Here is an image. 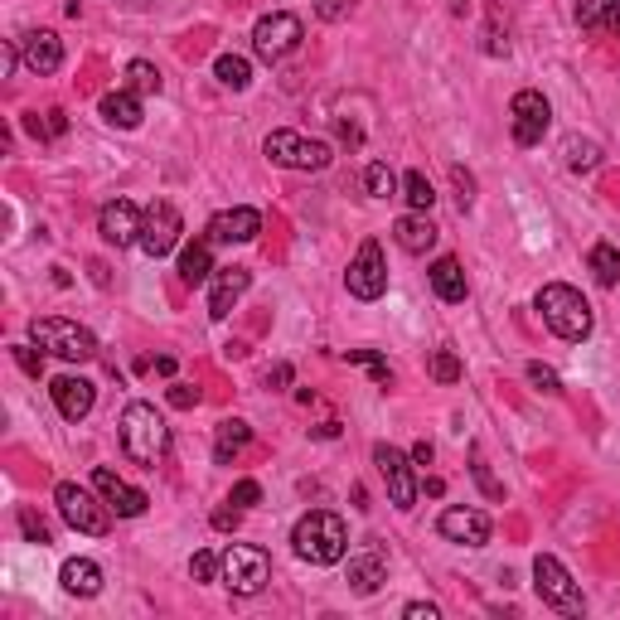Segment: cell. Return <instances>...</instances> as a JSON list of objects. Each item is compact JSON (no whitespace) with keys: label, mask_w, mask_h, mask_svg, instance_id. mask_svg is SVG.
Returning <instances> with one entry per match:
<instances>
[{"label":"cell","mask_w":620,"mask_h":620,"mask_svg":"<svg viewBox=\"0 0 620 620\" xmlns=\"http://www.w3.org/2000/svg\"><path fill=\"white\" fill-rule=\"evenodd\" d=\"M126 88L131 93H160V68L151 59H131L126 63Z\"/></svg>","instance_id":"cell-32"},{"label":"cell","mask_w":620,"mask_h":620,"mask_svg":"<svg viewBox=\"0 0 620 620\" xmlns=\"http://www.w3.org/2000/svg\"><path fill=\"white\" fill-rule=\"evenodd\" d=\"M286 383H291V364H277L267 373V388H286Z\"/></svg>","instance_id":"cell-50"},{"label":"cell","mask_w":620,"mask_h":620,"mask_svg":"<svg viewBox=\"0 0 620 620\" xmlns=\"http://www.w3.org/2000/svg\"><path fill=\"white\" fill-rule=\"evenodd\" d=\"M180 233H185V223H180V209L175 204H165V199H155L151 209L141 214V243L136 248L146 252V257H170L175 243H180Z\"/></svg>","instance_id":"cell-12"},{"label":"cell","mask_w":620,"mask_h":620,"mask_svg":"<svg viewBox=\"0 0 620 620\" xmlns=\"http://www.w3.org/2000/svg\"><path fill=\"white\" fill-rule=\"evenodd\" d=\"M30 340L39 344V349H49V354L68 359V364H88V359H97L93 330H83L78 320H63V315H44V320H34Z\"/></svg>","instance_id":"cell-4"},{"label":"cell","mask_w":620,"mask_h":620,"mask_svg":"<svg viewBox=\"0 0 620 620\" xmlns=\"http://www.w3.org/2000/svg\"><path fill=\"white\" fill-rule=\"evenodd\" d=\"M451 5H456V15H465V5H470V0H451Z\"/></svg>","instance_id":"cell-55"},{"label":"cell","mask_w":620,"mask_h":620,"mask_svg":"<svg viewBox=\"0 0 620 620\" xmlns=\"http://www.w3.org/2000/svg\"><path fill=\"white\" fill-rule=\"evenodd\" d=\"M209 277H214V243L204 238V243H194V248L180 252V281H185V286H204Z\"/></svg>","instance_id":"cell-27"},{"label":"cell","mask_w":620,"mask_h":620,"mask_svg":"<svg viewBox=\"0 0 620 620\" xmlns=\"http://www.w3.org/2000/svg\"><path fill=\"white\" fill-rule=\"evenodd\" d=\"M10 354H15V364H20V369L30 373V378H39V373H44V354H34L30 344H15Z\"/></svg>","instance_id":"cell-43"},{"label":"cell","mask_w":620,"mask_h":620,"mask_svg":"<svg viewBox=\"0 0 620 620\" xmlns=\"http://www.w3.org/2000/svg\"><path fill=\"white\" fill-rule=\"evenodd\" d=\"M403 199H407V204H412V209H417V214H427V209H432V204H436V189H432V180H427L422 170H407V175H403Z\"/></svg>","instance_id":"cell-31"},{"label":"cell","mask_w":620,"mask_h":620,"mask_svg":"<svg viewBox=\"0 0 620 620\" xmlns=\"http://www.w3.org/2000/svg\"><path fill=\"white\" fill-rule=\"evenodd\" d=\"M54 504H59L63 524L78 528V533H88V538H102L107 528H112V509H107V499L97 504L83 485H73V480H59L54 485Z\"/></svg>","instance_id":"cell-6"},{"label":"cell","mask_w":620,"mask_h":620,"mask_svg":"<svg viewBox=\"0 0 620 620\" xmlns=\"http://www.w3.org/2000/svg\"><path fill=\"white\" fill-rule=\"evenodd\" d=\"M301 20L296 15H286V10H277V15H262L257 25H252V49H257V59L267 63H281L286 54H296L301 49Z\"/></svg>","instance_id":"cell-10"},{"label":"cell","mask_w":620,"mask_h":620,"mask_svg":"<svg viewBox=\"0 0 620 620\" xmlns=\"http://www.w3.org/2000/svg\"><path fill=\"white\" fill-rule=\"evenodd\" d=\"M155 373H160V378H170V373H175V359H170V354H160V359H155Z\"/></svg>","instance_id":"cell-53"},{"label":"cell","mask_w":620,"mask_h":620,"mask_svg":"<svg viewBox=\"0 0 620 620\" xmlns=\"http://www.w3.org/2000/svg\"><path fill=\"white\" fill-rule=\"evenodd\" d=\"M364 189H369L373 199H393V194H398V175H393L383 160H373L369 170H364Z\"/></svg>","instance_id":"cell-33"},{"label":"cell","mask_w":620,"mask_h":620,"mask_svg":"<svg viewBox=\"0 0 620 620\" xmlns=\"http://www.w3.org/2000/svg\"><path fill=\"white\" fill-rule=\"evenodd\" d=\"M412 465H432V441H417L412 446Z\"/></svg>","instance_id":"cell-52"},{"label":"cell","mask_w":620,"mask_h":620,"mask_svg":"<svg viewBox=\"0 0 620 620\" xmlns=\"http://www.w3.org/2000/svg\"><path fill=\"white\" fill-rule=\"evenodd\" d=\"M349 10H354V0H315V15L330 20V25H335V20H349Z\"/></svg>","instance_id":"cell-42"},{"label":"cell","mask_w":620,"mask_h":620,"mask_svg":"<svg viewBox=\"0 0 620 620\" xmlns=\"http://www.w3.org/2000/svg\"><path fill=\"white\" fill-rule=\"evenodd\" d=\"M262 151H267L272 165H286V170H325L335 160L325 141H306L301 131H272L262 141Z\"/></svg>","instance_id":"cell-8"},{"label":"cell","mask_w":620,"mask_h":620,"mask_svg":"<svg viewBox=\"0 0 620 620\" xmlns=\"http://www.w3.org/2000/svg\"><path fill=\"white\" fill-rule=\"evenodd\" d=\"M141 214H146V209H136L131 199H112V204H102V214H97V233H102V243H112V248H131V243H141Z\"/></svg>","instance_id":"cell-14"},{"label":"cell","mask_w":620,"mask_h":620,"mask_svg":"<svg viewBox=\"0 0 620 620\" xmlns=\"http://www.w3.org/2000/svg\"><path fill=\"white\" fill-rule=\"evenodd\" d=\"M533 591L543 596V606H553L562 616H582V611H587L582 587L572 582V572H567L553 553H538V558H533Z\"/></svg>","instance_id":"cell-5"},{"label":"cell","mask_w":620,"mask_h":620,"mask_svg":"<svg viewBox=\"0 0 620 620\" xmlns=\"http://www.w3.org/2000/svg\"><path fill=\"white\" fill-rule=\"evenodd\" d=\"M20 533H25V538H30V543H39V548H44V543H49V524H44V519H39V514H34L30 504H25V509H20Z\"/></svg>","instance_id":"cell-38"},{"label":"cell","mask_w":620,"mask_h":620,"mask_svg":"<svg viewBox=\"0 0 620 620\" xmlns=\"http://www.w3.org/2000/svg\"><path fill=\"white\" fill-rule=\"evenodd\" d=\"M373 465H378V475H383V485H388L393 509L412 514V509H417V475H412V456H403V451L388 446V441H378V446H373Z\"/></svg>","instance_id":"cell-9"},{"label":"cell","mask_w":620,"mask_h":620,"mask_svg":"<svg viewBox=\"0 0 620 620\" xmlns=\"http://www.w3.org/2000/svg\"><path fill=\"white\" fill-rule=\"evenodd\" d=\"M122 451L136 465H146V470H155V465L170 456V427H165V417H160L151 403H126V412H122Z\"/></svg>","instance_id":"cell-3"},{"label":"cell","mask_w":620,"mask_h":620,"mask_svg":"<svg viewBox=\"0 0 620 620\" xmlns=\"http://www.w3.org/2000/svg\"><path fill=\"white\" fill-rule=\"evenodd\" d=\"M601 30L620 34V0H611V5H606V20H601Z\"/></svg>","instance_id":"cell-51"},{"label":"cell","mask_w":620,"mask_h":620,"mask_svg":"<svg viewBox=\"0 0 620 620\" xmlns=\"http://www.w3.org/2000/svg\"><path fill=\"white\" fill-rule=\"evenodd\" d=\"M248 441H252V427L243 422V417H228V422H218V427H214V461L218 465H233V456H238Z\"/></svg>","instance_id":"cell-26"},{"label":"cell","mask_w":620,"mask_h":620,"mask_svg":"<svg viewBox=\"0 0 620 620\" xmlns=\"http://www.w3.org/2000/svg\"><path fill=\"white\" fill-rule=\"evenodd\" d=\"M59 582L68 596H97L102 591V567L93 558H68L59 572Z\"/></svg>","instance_id":"cell-24"},{"label":"cell","mask_w":620,"mask_h":620,"mask_svg":"<svg viewBox=\"0 0 620 620\" xmlns=\"http://www.w3.org/2000/svg\"><path fill=\"white\" fill-rule=\"evenodd\" d=\"M228 504H238V509H252V504H262V485H257V480H238Z\"/></svg>","instance_id":"cell-40"},{"label":"cell","mask_w":620,"mask_h":620,"mask_svg":"<svg viewBox=\"0 0 620 620\" xmlns=\"http://www.w3.org/2000/svg\"><path fill=\"white\" fill-rule=\"evenodd\" d=\"M383 582H388V562H383L378 548H364V553L349 558V591L354 596H373Z\"/></svg>","instance_id":"cell-20"},{"label":"cell","mask_w":620,"mask_h":620,"mask_svg":"<svg viewBox=\"0 0 620 620\" xmlns=\"http://www.w3.org/2000/svg\"><path fill=\"white\" fill-rule=\"evenodd\" d=\"M238 519H243L238 504H233V509H214V528H238Z\"/></svg>","instance_id":"cell-49"},{"label":"cell","mask_w":620,"mask_h":620,"mask_svg":"<svg viewBox=\"0 0 620 620\" xmlns=\"http://www.w3.org/2000/svg\"><path fill=\"white\" fill-rule=\"evenodd\" d=\"M528 383H533L538 393H562L558 373H553V369H543V364H528Z\"/></svg>","instance_id":"cell-41"},{"label":"cell","mask_w":620,"mask_h":620,"mask_svg":"<svg viewBox=\"0 0 620 620\" xmlns=\"http://www.w3.org/2000/svg\"><path fill=\"white\" fill-rule=\"evenodd\" d=\"M562 160H567V170H577V175H587L601 165V146L587 141V136H567L562 141Z\"/></svg>","instance_id":"cell-28"},{"label":"cell","mask_w":620,"mask_h":620,"mask_svg":"<svg viewBox=\"0 0 620 620\" xmlns=\"http://www.w3.org/2000/svg\"><path fill=\"white\" fill-rule=\"evenodd\" d=\"M485 54H509V39L499 34V15H490V30H485Z\"/></svg>","instance_id":"cell-45"},{"label":"cell","mask_w":620,"mask_h":620,"mask_svg":"<svg viewBox=\"0 0 620 620\" xmlns=\"http://www.w3.org/2000/svg\"><path fill=\"white\" fill-rule=\"evenodd\" d=\"M349 364H369L373 378H378V388H388V364H383L373 349H349Z\"/></svg>","instance_id":"cell-39"},{"label":"cell","mask_w":620,"mask_h":620,"mask_svg":"<svg viewBox=\"0 0 620 620\" xmlns=\"http://www.w3.org/2000/svg\"><path fill=\"white\" fill-rule=\"evenodd\" d=\"M436 528H441V538L446 543H461V548H485L490 543V519L480 514V509H446L441 519H436Z\"/></svg>","instance_id":"cell-16"},{"label":"cell","mask_w":620,"mask_h":620,"mask_svg":"<svg viewBox=\"0 0 620 620\" xmlns=\"http://www.w3.org/2000/svg\"><path fill=\"white\" fill-rule=\"evenodd\" d=\"M291 548H296V558L310 562V567H335L344 562L349 553V528H344L340 514H330V509H310L296 519L291 528Z\"/></svg>","instance_id":"cell-1"},{"label":"cell","mask_w":620,"mask_h":620,"mask_svg":"<svg viewBox=\"0 0 620 620\" xmlns=\"http://www.w3.org/2000/svg\"><path fill=\"white\" fill-rule=\"evenodd\" d=\"M427 277H432V291L446 301V306L465 301V272H461V262H456V257H436Z\"/></svg>","instance_id":"cell-25"},{"label":"cell","mask_w":620,"mask_h":620,"mask_svg":"<svg viewBox=\"0 0 620 620\" xmlns=\"http://www.w3.org/2000/svg\"><path fill=\"white\" fill-rule=\"evenodd\" d=\"M272 582V558L252 543H233L223 553V587L238 591V596H257V591Z\"/></svg>","instance_id":"cell-7"},{"label":"cell","mask_w":620,"mask_h":620,"mask_svg":"<svg viewBox=\"0 0 620 620\" xmlns=\"http://www.w3.org/2000/svg\"><path fill=\"white\" fill-rule=\"evenodd\" d=\"M509 122H514V141L519 146H538L548 122H553V107H548L543 93L524 88V93H514V102H509Z\"/></svg>","instance_id":"cell-13"},{"label":"cell","mask_w":620,"mask_h":620,"mask_svg":"<svg viewBox=\"0 0 620 620\" xmlns=\"http://www.w3.org/2000/svg\"><path fill=\"white\" fill-rule=\"evenodd\" d=\"M591 277L601 281V286H620V248H611V243H596L587 257Z\"/></svg>","instance_id":"cell-30"},{"label":"cell","mask_w":620,"mask_h":620,"mask_svg":"<svg viewBox=\"0 0 620 620\" xmlns=\"http://www.w3.org/2000/svg\"><path fill=\"white\" fill-rule=\"evenodd\" d=\"M20 59H25V68H30V73L49 78V73H59V63H63V39L54 30L20 34Z\"/></svg>","instance_id":"cell-18"},{"label":"cell","mask_w":620,"mask_h":620,"mask_svg":"<svg viewBox=\"0 0 620 620\" xmlns=\"http://www.w3.org/2000/svg\"><path fill=\"white\" fill-rule=\"evenodd\" d=\"M170 407H180V412H189V407H199V388H189V383H170Z\"/></svg>","instance_id":"cell-44"},{"label":"cell","mask_w":620,"mask_h":620,"mask_svg":"<svg viewBox=\"0 0 620 620\" xmlns=\"http://www.w3.org/2000/svg\"><path fill=\"white\" fill-rule=\"evenodd\" d=\"M214 73H218V83H223V88H233V93H243V88L252 83V63L243 59V54H218Z\"/></svg>","instance_id":"cell-29"},{"label":"cell","mask_w":620,"mask_h":620,"mask_svg":"<svg viewBox=\"0 0 620 620\" xmlns=\"http://www.w3.org/2000/svg\"><path fill=\"white\" fill-rule=\"evenodd\" d=\"M344 286H349V296H359V301H378V296L388 291V257L378 248V238L359 243L349 272H344Z\"/></svg>","instance_id":"cell-11"},{"label":"cell","mask_w":620,"mask_h":620,"mask_svg":"<svg viewBox=\"0 0 620 620\" xmlns=\"http://www.w3.org/2000/svg\"><path fill=\"white\" fill-rule=\"evenodd\" d=\"M63 131H68V117H63L59 107H49L44 112V136H63Z\"/></svg>","instance_id":"cell-47"},{"label":"cell","mask_w":620,"mask_h":620,"mask_svg":"<svg viewBox=\"0 0 620 620\" xmlns=\"http://www.w3.org/2000/svg\"><path fill=\"white\" fill-rule=\"evenodd\" d=\"M248 286H252V272H248V267H223V272L214 277V291H209V315H214V320H223L228 310L238 306V296H243Z\"/></svg>","instance_id":"cell-21"},{"label":"cell","mask_w":620,"mask_h":620,"mask_svg":"<svg viewBox=\"0 0 620 620\" xmlns=\"http://www.w3.org/2000/svg\"><path fill=\"white\" fill-rule=\"evenodd\" d=\"M93 485H97V495L107 499V509H112V514H122V519H141V514H146V504H151V499H146V490L126 485L112 465H97V470H93Z\"/></svg>","instance_id":"cell-15"},{"label":"cell","mask_w":620,"mask_h":620,"mask_svg":"<svg viewBox=\"0 0 620 620\" xmlns=\"http://www.w3.org/2000/svg\"><path fill=\"white\" fill-rule=\"evenodd\" d=\"M451 180H456V189H461V194H456V199H461V209H470V204H475V180H470V175H465L461 165H456V170H451Z\"/></svg>","instance_id":"cell-46"},{"label":"cell","mask_w":620,"mask_h":620,"mask_svg":"<svg viewBox=\"0 0 620 620\" xmlns=\"http://www.w3.org/2000/svg\"><path fill=\"white\" fill-rule=\"evenodd\" d=\"M606 5H611V0H577V25H582V30H601Z\"/></svg>","instance_id":"cell-37"},{"label":"cell","mask_w":620,"mask_h":620,"mask_svg":"<svg viewBox=\"0 0 620 620\" xmlns=\"http://www.w3.org/2000/svg\"><path fill=\"white\" fill-rule=\"evenodd\" d=\"M403 616L407 620H436V606H432V601H407Z\"/></svg>","instance_id":"cell-48"},{"label":"cell","mask_w":620,"mask_h":620,"mask_svg":"<svg viewBox=\"0 0 620 620\" xmlns=\"http://www.w3.org/2000/svg\"><path fill=\"white\" fill-rule=\"evenodd\" d=\"M189 577H194V582H218V577H223V558L209 553V548L194 553V558H189Z\"/></svg>","instance_id":"cell-34"},{"label":"cell","mask_w":620,"mask_h":620,"mask_svg":"<svg viewBox=\"0 0 620 620\" xmlns=\"http://www.w3.org/2000/svg\"><path fill=\"white\" fill-rule=\"evenodd\" d=\"M432 378L436 383H461V359L451 349H436L432 354Z\"/></svg>","instance_id":"cell-36"},{"label":"cell","mask_w":620,"mask_h":620,"mask_svg":"<svg viewBox=\"0 0 620 620\" xmlns=\"http://www.w3.org/2000/svg\"><path fill=\"white\" fill-rule=\"evenodd\" d=\"M262 233V214L238 204V209H223L209 218V243H252Z\"/></svg>","instance_id":"cell-19"},{"label":"cell","mask_w":620,"mask_h":620,"mask_svg":"<svg viewBox=\"0 0 620 620\" xmlns=\"http://www.w3.org/2000/svg\"><path fill=\"white\" fill-rule=\"evenodd\" d=\"M315 436H325V441H335V436H340V422H325V427H315Z\"/></svg>","instance_id":"cell-54"},{"label":"cell","mask_w":620,"mask_h":620,"mask_svg":"<svg viewBox=\"0 0 620 620\" xmlns=\"http://www.w3.org/2000/svg\"><path fill=\"white\" fill-rule=\"evenodd\" d=\"M470 475L480 480V490H485L490 499H504V485L490 475V465H485V456H480V446H470Z\"/></svg>","instance_id":"cell-35"},{"label":"cell","mask_w":620,"mask_h":620,"mask_svg":"<svg viewBox=\"0 0 620 620\" xmlns=\"http://www.w3.org/2000/svg\"><path fill=\"white\" fill-rule=\"evenodd\" d=\"M97 112H102V122H107V126L136 131V126H141V93H131V88H117V93H107L102 102H97Z\"/></svg>","instance_id":"cell-23"},{"label":"cell","mask_w":620,"mask_h":620,"mask_svg":"<svg viewBox=\"0 0 620 620\" xmlns=\"http://www.w3.org/2000/svg\"><path fill=\"white\" fill-rule=\"evenodd\" d=\"M538 315H543V325L558 335V340L577 344L591 335V325H596V315H591L587 296L577 291V286H567V281H548L543 291H538Z\"/></svg>","instance_id":"cell-2"},{"label":"cell","mask_w":620,"mask_h":620,"mask_svg":"<svg viewBox=\"0 0 620 620\" xmlns=\"http://www.w3.org/2000/svg\"><path fill=\"white\" fill-rule=\"evenodd\" d=\"M49 393H54V407H59L63 422H83V417L93 412V403H97V388L88 383V378H73V373L54 378Z\"/></svg>","instance_id":"cell-17"},{"label":"cell","mask_w":620,"mask_h":620,"mask_svg":"<svg viewBox=\"0 0 620 620\" xmlns=\"http://www.w3.org/2000/svg\"><path fill=\"white\" fill-rule=\"evenodd\" d=\"M393 238H398V248L412 252V257H422V252H432L436 248V223L427 214H403L398 223H393Z\"/></svg>","instance_id":"cell-22"}]
</instances>
